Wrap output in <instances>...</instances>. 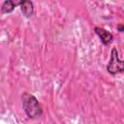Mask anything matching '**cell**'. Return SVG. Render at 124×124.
Segmentation results:
<instances>
[{
	"mask_svg": "<svg viewBox=\"0 0 124 124\" xmlns=\"http://www.w3.org/2000/svg\"><path fill=\"white\" fill-rule=\"evenodd\" d=\"M23 108L30 118H37L40 117L43 113V109L41 105L39 104L36 97L33 95L25 94L23 97Z\"/></svg>",
	"mask_w": 124,
	"mask_h": 124,
	"instance_id": "1",
	"label": "cell"
},
{
	"mask_svg": "<svg viewBox=\"0 0 124 124\" xmlns=\"http://www.w3.org/2000/svg\"><path fill=\"white\" fill-rule=\"evenodd\" d=\"M123 61L121 59H119L118 57V51L116 48H112L111 49V56H110V60L107 66V70L109 74L111 75H115L117 73H121L123 72Z\"/></svg>",
	"mask_w": 124,
	"mask_h": 124,
	"instance_id": "2",
	"label": "cell"
},
{
	"mask_svg": "<svg viewBox=\"0 0 124 124\" xmlns=\"http://www.w3.org/2000/svg\"><path fill=\"white\" fill-rule=\"evenodd\" d=\"M95 32H96V34L99 36L101 42H102L104 45H108V44L112 41V39H113L112 34H110L109 32L106 31V30L103 29V28L95 27Z\"/></svg>",
	"mask_w": 124,
	"mask_h": 124,
	"instance_id": "3",
	"label": "cell"
},
{
	"mask_svg": "<svg viewBox=\"0 0 124 124\" xmlns=\"http://www.w3.org/2000/svg\"><path fill=\"white\" fill-rule=\"evenodd\" d=\"M20 10L26 17H30L34 12L33 3L31 1H21L20 2Z\"/></svg>",
	"mask_w": 124,
	"mask_h": 124,
	"instance_id": "4",
	"label": "cell"
},
{
	"mask_svg": "<svg viewBox=\"0 0 124 124\" xmlns=\"http://www.w3.org/2000/svg\"><path fill=\"white\" fill-rule=\"evenodd\" d=\"M21 2V1H20ZM20 2H14L12 0H7L3 3L2 7H1V11L4 14H8V13H12L14 11V9L16 8V5H20Z\"/></svg>",
	"mask_w": 124,
	"mask_h": 124,
	"instance_id": "5",
	"label": "cell"
},
{
	"mask_svg": "<svg viewBox=\"0 0 124 124\" xmlns=\"http://www.w3.org/2000/svg\"><path fill=\"white\" fill-rule=\"evenodd\" d=\"M118 30H119V32H122L123 31V25H119L118 26Z\"/></svg>",
	"mask_w": 124,
	"mask_h": 124,
	"instance_id": "6",
	"label": "cell"
}]
</instances>
